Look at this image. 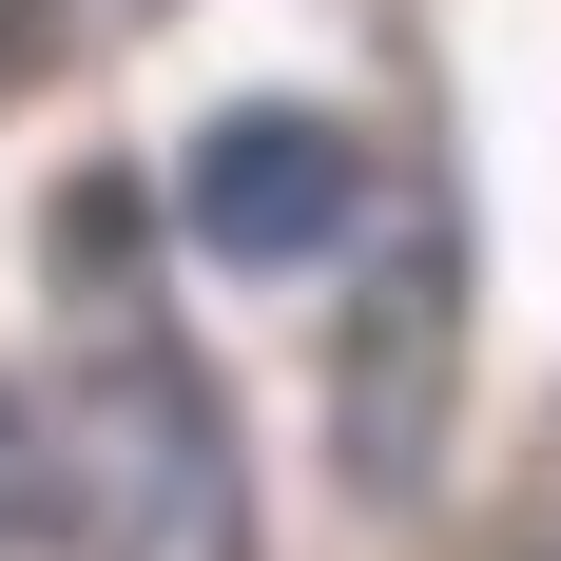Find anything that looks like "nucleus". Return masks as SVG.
I'll return each instance as SVG.
<instances>
[{"label": "nucleus", "instance_id": "7ed1b4c3", "mask_svg": "<svg viewBox=\"0 0 561 561\" xmlns=\"http://www.w3.org/2000/svg\"><path fill=\"white\" fill-rule=\"evenodd\" d=\"M39 484H58V446H39V426H20V407H0V542L39 523Z\"/></svg>", "mask_w": 561, "mask_h": 561}, {"label": "nucleus", "instance_id": "f257e3e1", "mask_svg": "<svg viewBox=\"0 0 561 561\" xmlns=\"http://www.w3.org/2000/svg\"><path fill=\"white\" fill-rule=\"evenodd\" d=\"M174 232L214 252V272H330L348 232H368V136L310 98H232L194 156H174Z\"/></svg>", "mask_w": 561, "mask_h": 561}, {"label": "nucleus", "instance_id": "f03ea898", "mask_svg": "<svg viewBox=\"0 0 561 561\" xmlns=\"http://www.w3.org/2000/svg\"><path fill=\"white\" fill-rule=\"evenodd\" d=\"M348 368H368V407H348V484L407 504V484H426V388H446V232H407V252H388Z\"/></svg>", "mask_w": 561, "mask_h": 561}]
</instances>
